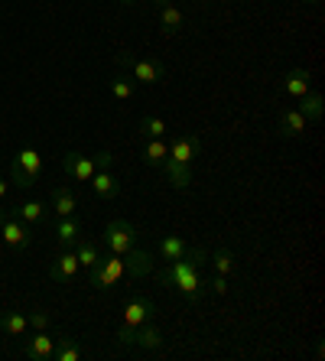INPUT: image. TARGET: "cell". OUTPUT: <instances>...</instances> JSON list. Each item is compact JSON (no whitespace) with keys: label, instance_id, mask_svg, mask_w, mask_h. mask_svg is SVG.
Instances as JSON below:
<instances>
[{"label":"cell","instance_id":"cell-1","mask_svg":"<svg viewBox=\"0 0 325 361\" xmlns=\"http://www.w3.org/2000/svg\"><path fill=\"white\" fill-rule=\"evenodd\" d=\"M205 261H209V251H205V247H189L179 261H169L166 267L159 270L157 280L163 286H169V290H176L185 302L199 306V302L205 300V293H209V283L202 277V264Z\"/></svg>","mask_w":325,"mask_h":361},{"label":"cell","instance_id":"cell-2","mask_svg":"<svg viewBox=\"0 0 325 361\" xmlns=\"http://www.w3.org/2000/svg\"><path fill=\"white\" fill-rule=\"evenodd\" d=\"M42 176V157L36 147H23L17 150L13 163H10V183L20 185V189H33Z\"/></svg>","mask_w":325,"mask_h":361},{"label":"cell","instance_id":"cell-3","mask_svg":"<svg viewBox=\"0 0 325 361\" xmlns=\"http://www.w3.org/2000/svg\"><path fill=\"white\" fill-rule=\"evenodd\" d=\"M101 244H104L111 254H121V257H124L130 247H137V244H140V235H137V228L130 225L127 219H114V221H108V225H104Z\"/></svg>","mask_w":325,"mask_h":361},{"label":"cell","instance_id":"cell-4","mask_svg":"<svg viewBox=\"0 0 325 361\" xmlns=\"http://www.w3.org/2000/svg\"><path fill=\"white\" fill-rule=\"evenodd\" d=\"M124 257L121 254H108V257H98L94 267H88V286L94 290H111L124 280Z\"/></svg>","mask_w":325,"mask_h":361},{"label":"cell","instance_id":"cell-5","mask_svg":"<svg viewBox=\"0 0 325 361\" xmlns=\"http://www.w3.org/2000/svg\"><path fill=\"white\" fill-rule=\"evenodd\" d=\"M114 338H117V345H137V348H147V352H159L163 342H166L163 332H159V326H153V319L143 322V326H137V329L121 326Z\"/></svg>","mask_w":325,"mask_h":361},{"label":"cell","instance_id":"cell-6","mask_svg":"<svg viewBox=\"0 0 325 361\" xmlns=\"http://www.w3.org/2000/svg\"><path fill=\"white\" fill-rule=\"evenodd\" d=\"M117 66L130 68V78L143 85H159L166 78V68L159 66L157 59H140V56H130V52H117Z\"/></svg>","mask_w":325,"mask_h":361},{"label":"cell","instance_id":"cell-7","mask_svg":"<svg viewBox=\"0 0 325 361\" xmlns=\"http://www.w3.org/2000/svg\"><path fill=\"white\" fill-rule=\"evenodd\" d=\"M0 238H4V244H7L10 251H26L33 244L30 225H23L13 212H4V209H0Z\"/></svg>","mask_w":325,"mask_h":361},{"label":"cell","instance_id":"cell-8","mask_svg":"<svg viewBox=\"0 0 325 361\" xmlns=\"http://www.w3.org/2000/svg\"><path fill=\"white\" fill-rule=\"evenodd\" d=\"M56 338L49 329H36L33 336H23V358L30 361H52L56 352Z\"/></svg>","mask_w":325,"mask_h":361},{"label":"cell","instance_id":"cell-9","mask_svg":"<svg viewBox=\"0 0 325 361\" xmlns=\"http://www.w3.org/2000/svg\"><path fill=\"white\" fill-rule=\"evenodd\" d=\"M153 316H157V302H153L150 296L137 293L124 302V322H121V326L137 329V326H143V322H150Z\"/></svg>","mask_w":325,"mask_h":361},{"label":"cell","instance_id":"cell-10","mask_svg":"<svg viewBox=\"0 0 325 361\" xmlns=\"http://www.w3.org/2000/svg\"><path fill=\"white\" fill-rule=\"evenodd\" d=\"M78 270H82V264H78L75 251H72V247H62V254H56V261L49 264V277L56 280V283H72V280L78 277Z\"/></svg>","mask_w":325,"mask_h":361},{"label":"cell","instance_id":"cell-11","mask_svg":"<svg viewBox=\"0 0 325 361\" xmlns=\"http://www.w3.org/2000/svg\"><path fill=\"white\" fill-rule=\"evenodd\" d=\"M124 274H127L130 280L150 277V274H153V257H150V251H143L140 244H137V247H130V251L124 254Z\"/></svg>","mask_w":325,"mask_h":361},{"label":"cell","instance_id":"cell-12","mask_svg":"<svg viewBox=\"0 0 325 361\" xmlns=\"http://www.w3.org/2000/svg\"><path fill=\"white\" fill-rule=\"evenodd\" d=\"M62 169H66V176H72L75 183H88V179L94 176L92 157H85V153H78V150H68L66 157H62Z\"/></svg>","mask_w":325,"mask_h":361},{"label":"cell","instance_id":"cell-13","mask_svg":"<svg viewBox=\"0 0 325 361\" xmlns=\"http://www.w3.org/2000/svg\"><path fill=\"white\" fill-rule=\"evenodd\" d=\"M88 185H92V192L104 202H114L117 195H121V179H117L111 169H94V176L88 179Z\"/></svg>","mask_w":325,"mask_h":361},{"label":"cell","instance_id":"cell-14","mask_svg":"<svg viewBox=\"0 0 325 361\" xmlns=\"http://www.w3.org/2000/svg\"><path fill=\"white\" fill-rule=\"evenodd\" d=\"M199 137L195 134H179L173 143H169V160H176V163H189L192 166V160L199 157Z\"/></svg>","mask_w":325,"mask_h":361},{"label":"cell","instance_id":"cell-15","mask_svg":"<svg viewBox=\"0 0 325 361\" xmlns=\"http://www.w3.org/2000/svg\"><path fill=\"white\" fill-rule=\"evenodd\" d=\"M150 4L159 7V30H163V36H176L183 30V13H179V7L173 0H150Z\"/></svg>","mask_w":325,"mask_h":361},{"label":"cell","instance_id":"cell-16","mask_svg":"<svg viewBox=\"0 0 325 361\" xmlns=\"http://www.w3.org/2000/svg\"><path fill=\"white\" fill-rule=\"evenodd\" d=\"M49 209L56 212V219H66V215H75L78 209V195L68 189V185H56L49 195Z\"/></svg>","mask_w":325,"mask_h":361},{"label":"cell","instance_id":"cell-17","mask_svg":"<svg viewBox=\"0 0 325 361\" xmlns=\"http://www.w3.org/2000/svg\"><path fill=\"white\" fill-rule=\"evenodd\" d=\"M283 92L300 101L306 92H312V75H309L306 68H290L283 75Z\"/></svg>","mask_w":325,"mask_h":361},{"label":"cell","instance_id":"cell-18","mask_svg":"<svg viewBox=\"0 0 325 361\" xmlns=\"http://www.w3.org/2000/svg\"><path fill=\"white\" fill-rule=\"evenodd\" d=\"M163 173H166V183L173 185V189H179V192H185L192 185V166L189 163H176V160H169L166 157V163H163Z\"/></svg>","mask_w":325,"mask_h":361},{"label":"cell","instance_id":"cell-19","mask_svg":"<svg viewBox=\"0 0 325 361\" xmlns=\"http://www.w3.org/2000/svg\"><path fill=\"white\" fill-rule=\"evenodd\" d=\"M309 121L300 114V108H286L283 114H280V137H286V140H296V137L306 134Z\"/></svg>","mask_w":325,"mask_h":361},{"label":"cell","instance_id":"cell-20","mask_svg":"<svg viewBox=\"0 0 325 361\" xmlns=\"http://www.w3.org/2000/svg\"><path fill=\"white\" fill-rule=\"evenodd\" d=\"M0 332H4V336H13V338H23L26 332H30L26 312H20V310H7V312H0Z\"/></svg>","mask_w":325,"mask_h":361},{"label":"cell","instance_id":"cell-21","mask_svg":"<svg viewBox=\"0 0 325 361\" xmlns=\"http://www.w3.org/2000/svg\"><path fill=\"white\" fill-rule=\"evenodd\" d=\"M143 163L150 169H159L163 163H166V157H169V143L163 140V137H150V140L143 143Z\"/></svg>","mask_w":325,"mask_h":361},{"label":"cell","instance_id":"cell-22","mask_svg":"<svg viewBox=\"0 0 325 361\" xmlns=\"http://www.w3.org/2000/svg\"><path fill=\"white\" fill-rule=\"evenodd\" d=\"M52 231H56L59 244L62 247H75V241L82 238V225L75 221V215H66V219H56V225H52Z\"/></svg>","mask_w":325,"mask_h":361},{"label":"cell","instance_id":"cell-23","mask_svg":"<svg viewBox=\"0 0 325 361\" xmlns=\"http://www.w3.org/2000/svg\"><path fill=\"white\" fill-rule=\"evenodd\" d=\"M13 215H17L23 225L36 228V225H42V221H46V205H42V202H36V199H26V202H20L17 209H13Z\"/></svg>","mask_w":325,"mask_h":361},{"label":"cell","instance_id":"cell-24","mask_svg":"<svg viewBox=\"0 0 325 361\" xmlns=\"http://www.w3.org/2000/svg\"><path fill=\"white\" fill-rule=\"evenodd\" d=\"M189 251V244L183 241L179 235H163L159 238V244H157V254H159V261H179L183 254Z\"/></svg>","mask_w":325,"mask_h":361},{"label":"cell","instance_id":"cell-25","mask_svg":"<svg viewBox=\"0 0 325 361\" xmlns=\"http://www.w3.org/2000/svg\"><path fill=\"white\" fill-rule=\"evenodd\" d=\"M322 111H325V104H322V94H319V92H306L300 98V114L309 121V124L322 121Z\"/></svg>","mask_w":325,"mask_h":361},{"label":"cell","instance_id":"cell-26","mask_svg":"<svg viewBox=\"0 0 325 361\" xmlns=\"http://www.w3.org/2000/svg\"><path fill=\"white\" fill-rule=\"evenodd\" d=\"M85 352L78 348L75 338H68V336H59L56 338V352H52V361H82Z\"/></svg>","mask_w":325,"mask_h":361},{"label":"cell","instance_id":"cell-27","mask_svg":"<svg viewBox=\"0 0 325 361\" xmlns=\"http://www.w3.org/2000/svg\"><path fill=\"white\" fill-rule=\"evenodd\" d=\"M75 257H78V264H82V270H88V267H94L98 264V257H101V251H98V244L94 241H88V238H78L75 241Z\"/></svg>","mask_w":325,"mask_h":361},{"label":"cell","instance_id":"cell-28","mask_svg":"<svg viewBox=\"0 0 325 361\" xmlns=\"http://www.w3.org/2000/svg\"><path fill=\"white\" fill-rule=\"evenodd\" d=\"M111 94H114L117 101H130L137 94V82L130 75H114L111 78Z\"/></svg>","mask_w":325,"mask_h":361},{"label":"cell","instance_id":"cell-29","mask_svg":"<svg viewBox=\"0 0 325 361\" xmlns=\"http://www.w3.org/2000/svg\"><path fill=\"white\" fill-rule=\"evenodd\" d=\"M211 264H215V274H221V277H231L234 267H238V261H234V251H228V247H218L215 254H209Z\"/></svg>","mask_w":325,"mask_h":361},{"label":"cell","instance_id":"cell-30","mask_svg":"<svg viewBox=\"0 0 325 361\" xmlns=\"http://www.w3.org/2000/svg\"><path fill=\"white\" fill-rule=\"evenodd\" d=\"M169 130V124L163 118H157V114H147V118H140V134L143 140H150V137H163Z\"/></svg>","mask_w":325,"mask_h":361},{"label":"cell","instance_id":"cell-31","mask_svg":"<svg viewBox=\"0 0 325 361\" xmlns=\"http://www.w3.org/2000/svg\"><path fill=\"white\" fill-rule=\"evenodd\" d=\"M26 322H30V329H49L52 326V316L49 310H33V312H26Z\"/></svg>","mask_w":325,"mask_h":361},{"label":"cell","instance_id":"cell-32","mask_svg":"<svg viewBox=\"0 0 325 361\" xmlns=\"http://www.w3.org/2000/svg\"><path fill=\"white\" fill-rule=\"evenodd\" d=\"M92 163H94V169H111V166H114V153L101 150V153H94V157H92Z\"/></svg>","mask_w":325,"mask_h":361},{"label":"cell","instance_id":"cell-33","mask_svg":"<svg viewBox=\"0 0 325 361\" xmlns=\"http://www.w3.org/2000/svg\"><path fill=\"white\" fill-rule=\"evenodd\" d=\"M209 290H211V293H218V296H225V293H228V277L215 274V280L209 283Z\"/></svg>","mask_w":325,"mask_h":361},{"label":"cell","instance_id":"cell-34","mask_svg":"<svg viewBox=\"0 0 325 361\" xmlns=\"http://www.w3.org/2000/svg\"><path fill=\"white\" fill-rule=\"evenodd\" d=\"M7 192H10V183H7V179H0V202L7 199Z\"/></svg>","mask_w":325,"mask_h":361},{"label":"cell","instance_id":"cell-35","mask_svg":"<svg viewBox=\"0 0 325 361\" xmlns=\"http://www.w3.org/2000/svg\"><path fill=\"white\" fill-rule=\"evenodd\" d=\"M117 4H121V7H137L140 0H117Z\"/></svg>","mask_w":325,"mask_h":361},{"label":"cell","instance_id":"cell-36","mask_svg":"<svg viewBox=\"0 0 325 361\" xmlns=\"http://www.w3.org/2000/svg\"><path fill=\"white\" fill-rule=\"evenodd\" d=\"M300 4H312V7H316V4H322V0H300Z\"/></svg>","mask_w":325,"mask_h":361}]
</instances>
